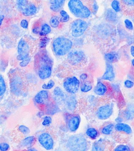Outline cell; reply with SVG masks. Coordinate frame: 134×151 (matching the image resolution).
<instances>
[{
	"instance_id": "obj_1",
	"label": "cell",
	"mask_w": 134,
	"mask_h": 151,
	"mask_svg": "<svg viewBox=\"0 0 134 151\" xmlns=\"http://www.w3.org/2000/svg\"><path fill=\"white\" fill-rule=\"evenodd\" d=\"M67 5L70 13L77 19L85 20L92 14L86 0H69Z\"/></svg>"
},
{
	"instance_id": "obj_2",
	"label": "cell",
	"mask_w": 134,
	"mask_h": 151,
	"mask_svg": "<svg viewBox=\"0 0 134 151\" xmlns=\"http://www.w3.org/2000/svg\"><path fill=\"white\" fill-rule=\"evenodd\" d=\"M73 47L72 41L64 37H57L53 42V50L55 54L58 57L67 55Z\"/></svg>"
},
{
	"instance_id": "obj_3",
	"label": "cell",
	"mask_w": 134,
	"mask_h": 151,
	"mask_svg": "<svg viewBox=\"0 0 134 151\" xmlns=\"http://www.w3.org/2000/svg\"><path fill=\"white\" fill-rule=\"evenodd\" d=\"M66 146L71 151H86L88 143L83 134H77L70 136L67 140Z\"/></svg>"
},
{
	"instance_id": "obj_4",
	"label": "cell",
	"mask_w": 134,
	"mask_h": 151,
	"mask_svg": "<svg viewBox=\"0 0 134 151\" xmlns=\"http://www.w3.org/2000/svg\"><path fill=\"white\" fill-rule=\"evenodd\" d=\"M88 24L84 19H77L72 22L70 24V32L72 37H81L88 28Z\"/></svg>"
},
{
	"instance_id": "obj_5",
	"label": "cell",
	"mask_w": 134,
	"mask_h": 151,
	"mask_svg": "<svg viewBox=\"0 0 134 151\" xmlns=\"http://www.w3.org/2000/svg\"><path fill=\"white\" fill-rule=\"evenodd\" d=\"M81 81L75 76L67 77L63 81V87L66 93L69 95H75L79 92Z\"/></svg>"
},
{
	"instance_id": "obj_6",
	"label": "cell",
	"mask_w": 134,
	"mask_h": 151,
	"mask_svg": "<svg viewBox=\"0 0 134 151\" xmlns=\"http://www.w3.org/2000/svg\"><path fill=\"white\" fill-rule=\"evenodd\" d=\"M16 3L18 10L24 16H32L37 11L35 4L30 0H17Z\"/></svg>"
},
{
	"instance_id": "obj_7",
	"label": "cell",
	"mask_w": 134,
	"mask_h": 151,
	"mask_svg": "<svg viewBox=\"0 0 134 151\" xmlns=\"http://www.w3.org/2000/svg\"><path fill=\"white\" fill-rule=\"evenodd\" d=\"M114 104L113 103H106L100 106L95 112L96 117L101 121H105L110 118L114 112Z\"/></svg>"
},
{
	"instance_id": "obj_8",
	"label": "cell",
	"mask_w": 134,
	"mask_h": 151,
	"mask_svg": "<svg viewBox=\"0 0 134 151\" xmlns=\"http://www.w3.org/2000/svg\"><path fill=\"white\" fill-rule=\"evenodd\" d=\"M9 87L11 92L15 96H20L23 93L24 82L23 78L19 75L12 76L9 81Z\"/></svg>"
},
{
	"instance_id": "obj_9",
	"label": "cell",
	"mask_w": 134,
	"mask_h": 151,
	"mask_svg": "<svg viewBox=\"0 0 134 151\" xmlns=\"http://www.w3.org/2000/svg\"><path fill=\"white\" fill-rule=\"evenodd\" d=\"M39 66L37 70L38 77L42 80L50 77L52 73V61L47 60H39Z\"/></svg>"
},
{
	"instance_id": "obj_10",
	"label": "cell",
	"mask_w": 134,
	"mask_h": 151,
	"mask_svg": "<svg viewBox=\"0 0 134 151\" xmlns=\"http://www.w3.org/2000/svg\"><path fill=\"white\" fill-rule=\"evenodd\" d=\"M67 55V61L72 66L80 65L86 59L84 53L80 50L72 49Z\"/></svg>"
},
{
	"instance_id": "obj_11",
	"label": "cell",
	"mask_w": 134,
	"mask_h": 151,
	"mask_svg": "<svg viewBox=\"0 0 134 151\" xmlns=\"http://www.w3.org/2000/svg\"><path fill=\"white\" fill-rule=\"evenodd\" d=\"M37 141L41 147L46 150H51L54 147V140L50 133H41L37 137Z\"/></svg>"
},
{
	"instance_id": "obj_12",
	"label": "cell",
	"mask_w": 134,
	"mask_h": 151,
	"mask_svg": "<svg viewBox=\"0 0 134 151\" xmlns=\"http://www.w3.org/2000/svg\"><path fill=\"white\" fill-rule=\"evenodd\" d=\"M30 47L27 41L21 39L18 42V55L17 59L21 61L30 56Z\"/></svg>"
},
{
	"instance_id": "obj_13",
	"label": "cell",
	"mask_w": 134,
	"mask_h": 151,
	"mask_svg": "<svg viewBox=\"0 0 134 151\" xmlns=\"http://www.w3.org/2000/svg\"><path fill=\"white\" fill-rule=\"evenodd\" d=\"M50 98L48 90L43 89L37 93L34 98V101L37 105L44 106L49 103Z\"/></svg>"
},
{
	"instance_id": "obj_14",
	"label": "cell",
	"mask_w": 134,
	"mask_h": 151,
	"mask_svg": "<svg viewBox=\"0 0 134 151\" xmlns=\"http://www.w3.org/2000/svg\"><path fill=\"white\" fill-rule=\"evenodd\" d=\"M81 119L79 115L74 114L69 117L67 122V128L69 131L76 132L79 127Z\"/></svg>"
},
{
	"instance_id": "obj_15",
	"label": "cell",
	"mask_w": 134,
	"mask_h": 151,
	"mask_svg": "<svg viewBox=\"0 0 134 151\" xmlns=\"http://www.w3.org/2000/svg\"><path fill=\"white\" fill-rule=\"evenodd\" d=\"M53 96L55 102L59 104H64L68 97V95L65 91L59 86H57L54 89Z\"/></svg>"
},
{
	"instance_id": "obj_16",
	"label": "cell",
	"mask_w": 134,
	"mask_h": 151,
	"mask_svg": "<svg viewBox=\"0 0 134 151\" xmlns=\"http://www.w3.org/2000/svg\"><path fill=\"white\" fill-rule=\"evenodd\" d=\"M108 91L107 86L101 81H98L93 88L94 94L98 97H104L107 94Z\"/></svg>"
},
{
	"instance_id": "obj_17",
	"label": "cell",
	"mask_w": 134,
	"mask_h": 151,
	"mask_svg": "<svg viewBox=\"0 0 134 151\" xmlns=\"http://www.w3.org/2000/svg\"><path fill=\"white\" fill-rule=\"evenodd\" d=\"M115 131L116 132L122 133L127 135H131L133 133L132 127L126 123H116L114 126Z\"/></svg>"
},
{
	"instance_id": "obj_18",
	"label": "cell",
	"mask_w": 134,
	"mask_h": 151,
	"mask_svg": "<svg viewBox=\"0 0 134 151\" xmlns=\"http://www.w3.org/2000/svg\"><path fill=\"white\" fill-rule=\"evenodd\" d=\"M115 77V73L112 64L107 63L104 73L102 78V80L112 82L113 81Z\"/></svg>"
},
{
	"instance_id": "obj_19",
	"label": "cell",
	"mask_w": 134,
	"mask_h": 151,
	"mask_svg": "<svg viewBox=\"0 0 134 151\" xmlns=\"http://www.w3.org/2000/svg\"><path fill=\"white\" fill-rule=\"evenodd\" d=\"M36 138L34 136L26 137L21 140L20 143V146L22 148L28 149L33 147L36 143Z\"/></svg>"
},
{
	"instance_id": "obj_20",
	"label": "cell",
	"mask_w": 134,
	"mask_h": 151,
	"mask_svg": "<svg viewBox=\"0 0 134 151\" xmlns=\"http://www.w3.org/2000/svg\"><path fill=\"white\" fill-rule=\"evenodd\" d=\"M67 0H50V8L54 12L57 13L62 9Z\"/></svg>"
},
{
	"instance_id": "obj_21",
	"label": "cell",
	"mask_w": 134,
	"mask_h": 151,
	"mask_svg": "<svg viewBox=\"0 0 134 151\" xmlns=\"http://www.w3.org/2000/svg\"><path fill=\"white\" fill-rule=\"evenodd\" d=\"M64 104L67 110L70 111L75 110L77 105V100L76 97L73 96V95L68 96Z\"/></svg>"
},
{
	"instance_id": "obj_22",
	"label": "cell",
	"mask_w": 134,
	"mask_h": 151,
	"mask_svg": "<svg viewBox=\"0 0 134 151\" xmlns=\"http://www.w3.org/2000/svg\"><path fill=\"white\" fill-rule=\"evenodd\" d=\"M115 124L113 123L107 124L102 127L101 132L103 135H110L112 134L114 131Z\"/></svg>"
},
{
	"instance_id": "obj_23",
	"label": "cell",
	"mask_w": 134,
	"mask_h": 151,
	"mask_svg": "<svg viewBox=\"0 0 134 151\" xmlns=\"http://www.w3.org/2000/svg\"><path fill=\"white\" fill-rule=\"evenodd\" d=\"M93 88L91 82L89 81L86 80L81 82L80 90L82 93H86L90 92Z\"/></svg>"
},
{
	"instance_id": "obj_24",
	"label": "cell",
	"mask_w": 134,
	"mask_h": 151,
	"mask_svg": "<svg viewBox=\"0 0 134 151\" xmlns=\"http://www.w3.org/2000/svg\"><path fill=\"white\" fill-rule=\"evenodd\" d=\"M85 134L89 138L92 140H96L99 135L98 130L93 127L88 128L86 131Z\"/></svg>"
},
{
	"instance_id": "obj_25",
	"label": "cell",
	"mask_w": 134,
	"mask_h": 151,
	"mask_svg": "<svg viewBox=\"0 0 134 151\" xmlns=\"http://www.w3.org/2000/svg\"><path fill=\"white\" fill-rule=\"evenodd\" d=\"M104 58L107 63L112 64L118 60L119 59V56L116 53L112 52L106 54Z\"/></svg>"
},
{
	"instance_id": "obj_26",
	"label": "cell",
	"mask_w": 134,
	"mask_h": 151,
	"mask_svg": "<svg viewBox=\"0 0 134 151\" xmlns=\"http://www.w3.org/2000/svg\"><path fill=\"white\" fill-rule=\"evenodd\" d=\"M122 9H125L126 11H133L134 0H120Z\"/></svg>"
},
{
	"instance_id": "obj_27",
	"label": "cell",
	"mask_w": 134,
	"mask_h": 151,
	"mask_svg": "<svg viewBox=\"0 0 134 151\" xmlns=\"http://www.w3.org/2000/svg\"><path fill=\"white\" fill-rule=\"evenodd\" d=\"M104 140L100 139L93 144L91 148L92 151H104Z\"/></svg>"
},
{
	"instance_id": "obj_28",
	"label": "cell",
	"mask_w": 134,
	"mask_h": 151,
	"mask_svg": "<svg viewBox=\"0 0 134 151\" xmlns=\"http://www.w3.org/2000/svg\"><path fill=\"white\" fill-rule=\"evenodd\" d=\"M59 13L60 15V21L61 23H67L69 22L70 19V15L65 10L62 9L59 11Z\"/></svg>"
},
{
	"instance_id": "obj_29",
	"label": "cell",
	"mask_w": 134,
	"mask_h": 151,
	"mask_svg": "<svg viewBox=\"0 0 134 151\" xmlns=\"http://www.w3.org/2000/svg\"><path fill=\"white\" fill-rule=\"evenodd\" d=\"M111 6L112 9L116 13L120 12L122 9V4L119 0H112Z\"/></svg>"
},
{
	"instance_id": "obj_30",
	"label": "cell",
	"mask_w": 134,
	"mask_h": 151,
	"mask_svg": "<svg viewBox=\"0 0 134 151\" xmlns=\"http://www.w3.org/2000/svg\"><path fill=\"white\" fill-rule=\"evenodd\" d=\"M61 22L60 21V17L58 15H53L51 17L50 21V26L53 28H58Z\"/></svg>"
},
{
	"instance_id": "obj_31",
	"label": "cell",
	"mask_w": 134,
	"mask_h": 151,
	"mask_svg": "<svg viewBox=\"0 0 134 151\" xmlns=\"http://www.w3.org/2000/svg\"><path fill=\"white\" fill-rule=\"evenodd\" d=\"M52 29L50 26L47 24H44L41 27V29L39 32L40 36H44L50 33Z\"/></svg>"
},
{
	"instance_id": "obj_32",
	"label": "cell",
	"mask_w": 134,
	"mask_h": 151,
	"mask_svg": "<svg viewBox=\"0 0 134 151\" xmlns=\"http://www.w3.org/2000/svg\"><path fill=\"white\" fill-rule=\"evenodd\" d=\"M7 87L4 78L1 74H0V97L4 95L6 92Z\"/></svg>"
},
{
	"instance_id": "obj_33",
	"label": "cell",
	"mask_w": 134,
	"mask_h": 151,
	"mask_svg": "<svg viewBox=\"0 0 134 151\" xmlns=\"http://www.w3.org/2000/svg\"><path fill=\"white\" fill-rule=\"evenodd\" d=\"M89 1V3H88L89 5L91 13L96 14L99 9V6L98 3L96 1V0H91Z\"/></svg>"
},
{
	"instance_id": "obj_34",
	"label": "cell",
	"mask_w": 134,
	"mask_h": 151,
	"mask_svg": "<svg viewBox=\"0 0 134 151\" xmlns=\"http://www.w3.org/2000/svg\"><path fill=\"white\" fill-rule=\"evenodd\" d=\"M18 132L23 135L27 136L30 133V130L27 127L23 125L18 126Z\"/></svg>"
},
{
	"instance_id": "obj_35",
	"label": "cell",
	"mask_w": 134,
	"mask_h": 151,
	"mask_svg": "<svg viewBox=\"0 0 134 151\" xmlns=\"http://www.w3.org/2000/svg\"><path fill=\"white\" fill-rule=\"evenodd\" d=\"M123 118L128 121L133 120L134 118L133 109L130 110V109L125 110L123 113Z\"/></svg>"
},
{
	"instance_id": "obj_36",
	"label": "cell",
	"mask_w": 134,
	"mask_h": 151,
	"mask_svg": "<svg viewBox=\"0 0 134 151\" xmlns=\"http://www.w3.org/2000/svg\"><path fill=\"white\" fill-rule=\"evenodd\" d=\"M55 84V82L53 80H50L47 84L44 83L42 85V89H45V90H50L54 87Z\"/></svg>"
},
{
	"instance_id": "obj_37",
	"label": "cell",
	"mask_w": 134,
	"mask_h": 151,
	"mask_svg": "<svg viewBox=\"0 0 134 151\" xmlns=\"http://www.w3.org/2000/svg\"><path fill=\"white\" fill-rule=\"evenodd\" d=\"M131 150L130 147L126 144H120L114 149L115 151H130Z\"/></svg>"
},
{
	"instance_id": "obj_38",
	"label": "cell",
	"mask_w": 134,
	"mask_h": 151,
	"mask_svg": "<svg viewBox=\"0 0 134 151\" xmlns=\"http://www.w3.org/2000/svg\"><path fill=\"white\" fill-rule=\"evenodd\" d=\"M52 123V118L50 116H44L42 122V125L44 127H49Z\"/></svg>"
},
{
	"instance_id": "obj_39",
	"label": "cell",
	"mask_w": 134,
	"mask_h": 151,
	"mask_svg": "<svg viewBox=\"0 0 134 151\" xmlns=\"http://www.w3.org/2000/svg\"><path fill=\"white\" fill-rule=\"evenodd\" d=\"M106 15H107V18L109 19V20L112 21L116 19V13L112 9H108L106 12Z\"/></svg>"
},
{
	"instance_id": "obj_40",
	"label": "cell",
	"mask_w": 134,
	"mask_h": 151,
	"mask_svg": "<svg viewBox=\"0 0 134 151\" xmlns=\"http://www.w3.org/2000/svg\"><path fill=\"white\" fill-rule=\"evenodd\" d=\"M124 24L125 28L128 30L133 31V24L130 19H125L124 21Z\"/></svg>"
},
{
	"instance_id": "obj_41",
	"label": "cell",
	"mask_w": 134,
	"mask_h": 151,
	"mask_svg": "<svg viewBox=\"0 0 134 151\" xmlns=\"http://www.w3.org/2000/svg\"><path fill=\"white\" fill-rule=\"evenodd\" d=\"M30 61L31 57L29 56L26 58L25 59H24L23 60L21 61V62L19 63V65L21 67H25L28 65Z\"/></svg>"
},
{
	"instance_id": "obj_42",
	"label": "cell",
	"mask_w": 134,
	"mask_h": 151,
	"mask_svg": "<svg viewBox=\"0 0 134 151\" xmlns=\"http://www.w3.org/2000/svg\"><path fill=\"white\" fill-rule=\"evenodd\" d=\"M134 85L133 81L131 80L127 79L124 82V86L126 88L131 89L133 87Z\"/></svg>"
},
{
	"instance_id": "obj_43",
	"label": "cell",
	"mask_w": 134,
	"mask_h": 151,
	"mask_svg": "<svg viewBox=\"0 0 134 151\" xmlns=\"http://www.w3.org/2000/svg\"><path fill=\"white\" fill-rule=\"evenodd\" d=\"M10 149L9 144L6 142L0 143V151H8Z\"/></svg>"
},
{
	"instance_id": "obj_44",
	"label": "cell",
	"mask_w": 134,
	"mask_h": 151,
	"mask_svg": "<svg viewBox=\"0 0 134 151\" xmlns=\"http://www.w3.org/2000/svg\"><path fill=\"white\" fill-rule=\"evenodd\" d=\"M50 39L47 37H44L41 39V41H40V47L44 48L47 46L48 42H49Z\"/></svg>"
},
{
	"instance_id": "obj_45",
	"label": "cell",
	"mask_w": 134,
	"mask_h": 151,
	"mask_svg": "<svg viewBox=\"0 0 134 151\" xmlns=\"http://www.w3.org/2000/svg\"><path fill=\"white\" fill-rule=\"evenodd\" d=\"M28 25V22L26 19H23L20 23V25L21 27L22 28L24 29L27 28Z\"/></svg>"
},
{
	"instance_id": "obj_46",
	"label": "cell",
	"mask_w": 134,
	"mask_h": 151,
	"mask_svg": "<svg viewBox=\"0 0 134 151\" xmlns=\"http://www.w3.org/2000/svg\"><path fill=\"white\" fill-rule=\"evenodd\" d=\"M79 78L81 81H84L87 80V79L88 78V76L87 74L84 73L80 75Z\"/></svg>"
},
{
	"instance_id": "obj_47",
	"label": "cell",
	"mask_w": 134,
	"mask_h": 151,
	"mask_svg": "<svg viewBox=\"0 0 134 151\" xmlns=\"http://www.w3.org/2000/svg\"><path fill=\"white\" fill-rule=\"evenodd\" d=\"M124 121V118L121 116H118L115 119V122L116 123H122Z\"/></svg>"
},
{
	"instance_id": "obj_48",
	"label": "cell",
	"mask_w": 134,
	"mask_h": 151,
	"mask_svg": "<svg viewBox=\"0 0 134 151\" xmlns=\"http://www.w3.org/2000/svg\"><path fill=\"white\" fill-rule=\"evenodd\" d=\"M130 53L132 56H134V47L133 45L131 46L130 47Z\"/></svg>"
},
{
	"instance_id": "obj_49",
	"label": "cell",
	"mask_w": 134,
	"mask_h": 151,
	"mask_svg": "<svg viewBox=\"0 0 134 151\" xmlns=\"http://www.w3.org/2000/svg\"><path fill=\"white\" fill-rule=\"evenodd\" d=\"M4 19V15H0V27L1 26L2 24L3 21Z\"/></svg>"
},
{
	"instance_id": "obj_50",
	"label": "cell",
	"mask_w": 134,
	"mask_h": 151,
	"mask_svg": "<svg viewBox=\"0 0 134 151\" xmlns=\"http://www.w3.org/2000/svg\"><path fill=\"white\" fill-rule=\"evenodd\" d=\"M28 151H37V150L35 148H34L33 147L29 148V149H27Z\"/></svg>"
},
{
	"instance_id": "obj_51",
	"label": "cell",
	"mask_w": 134,
	"mask_h": 151,
	"mask_svg": "<svg viewBox=\"0 0 134 151\" xmlns=\"http://www.w3.org/2000/svg\"><path fill=\"white\" fill-rule=\"evenodd\" d=\"M134 59H133V60H132V61H131V62H132V66H134Z\"/></svg>"
}]
</instances>
